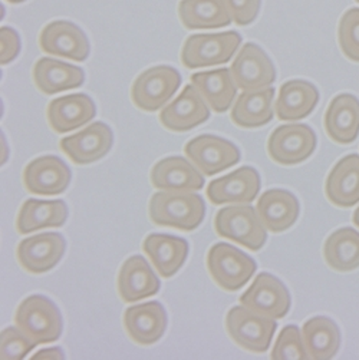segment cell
<instances>
[{"label":"cell","mask_w":359,"mask_h":360,"mask_svg":"<svg viewBox=\"0 0 359 360\" xmlns=\"http://www.w3.org/2000/svg\"><path fill=\"white\" fill-rule=\"evenodd\" d=\"M302 338L309 359L329 360L341 346V332L336 323L325 316L309 319L302 328Z\"/></svg>","instance_id":"32"},{"label":"cell","mask_w":359,"mask_h":360,"mask_svg":"<svg viewBox=\"0 0 359 360\" xmlns=\"http://www.w3.org/2000/svg\"><path fill=\"white\" fill-rule=\"evenodd\" d=\"M273 360L282 359H306L308 353L305 349L303 338L299 332V328L289 325L282 329L273 349L270 353Z\"/></svg>","instance_id":"35"},{"label":"cell","mask_w":359,"mask_h":360,"mask_svg":"<svg viewBox=\"0 0 359 360\" xmlns=\"http://www.w3.org/2000/svg\"><path fill=\"white\" fill-rule=\"evenodd\" d=\"M25 188L38 195H58L66 191L72 171L56 155H44L30 161L22 174Z\"/></svg>","instance_id":"15"},{"label":"cell","mask_w":359,"mask_h":360,"mask_svg":"<svg viewBox=\"0 0 359 360\" xmlns=\"http://www.w3.org/2000/svg\"><path fill=\"white\" fill-rule=\"evenodd\" d=\"M319 102L316 86L303 79L287 81L276 99V115L282 121H299L312 114Z\"/></svg>","instance_id":"27"},{"label":"cell","mask_w":359,"mask_h":360,"mask_svg":"<svg viewBox=\"0 0 359 360\" xmlns=\"http://www.w3.org/2000/svg\"><path fill=\"white\" fill-rule=\"evenodd\" d=\"M184 154L206 176L219 174L240 161V151L233 142L208 134L187 142Z\"/></svg>","instance_id":"10"},{"label":"cell","mask_w":359,"mask_h":360,"mask_svg":"<svg viewBox=\"0 0 359 360\" xmlns=\"http://www.w3.org/2000/svg\"><path fill=\"white\" fill-rule=\"evenodd\" d=\"M191 84L204 98L210 110L218 114L229 110L236 99L239 89L233 81L230 69L227 68L193 74Z\"/></svg>","instance_id":"29"},{"label":"cell","mask_w":359,"mask_h":360,"mask_svg":"<svg viewBox=\"0 0 359 360\" xmlns=\"http://www.w3.org/2000/svg\"><path fill=\"white\" fill-rule=\"evenodd\" d=\"M325 194L341 208L359 202V154L346 155L334 165L327 178Z\"/></svg>","instance_id":"26"},{"label":"cell","mask_w":359,"mask_h":360,"mask_svg":"<svg viewBox=\"0 0 359 360\" xmlns=\"http://www.w3.org/2000/svg\"><path fill=\"white\" fill-rule=\"evenodd\" d=\"M180 72L167 65H160L144 70L137 77L131 88V99L138 110L156 112L167 105L182 86Z\"/></svg>","instance_id":"6"},{"label":"cell","mask_w":359,"mask_h":360,"mask_svg":"<svg viewBox=\"0 0 359 360\" xmlns=\"http://www.w3.org/2000/svg\"><path fill=\"white\" fill-rule=\"evenodd\" d=\"M240 45L241 36L234 30L193 34L183 45L182 63L187 69L223 65L234 56Z\"/></svg>","instance_id":"5"},{"label":"cell","mask_w":359,"mask_h":360,"mask_svg":"<svg viewBox=\"0 0 359 360\" xmlns=\"http://www.w3.org/2000/svg\"><path fill=\"white\" fill-rule=\"evenodd\" d=\"M338 42L342 53L359 63V8H351L341 16Z\"/></svg>","instance_id":"34"},{"label":"cell","mask_w":359,"mask_h":360,"mask_svg":"<svg viewBox=\"0 0 359 360\" xmlns=\"http://www.w3.org/2000/svg\"><path fill=\"white\" fill-rule=\"evenodd\" d=\"M36 346L38 345L32 342L18 326L6 328L0 335V353L4 360L25 359Z\"/></svg>","instance_id":"36"},{"label":"cell","mask_w":359,"mask_h":360,"mask_svg":"<svg viewBox=\"0 0 359 360\" xmlns=\"http://www.w3.org/2000/svg\"><path fill=\"white\" fill-rule=\"evenodd\" d=\"M178 18L190 30L218 29L233 22L225 0H182L178 4Z\"/></svg>","instance_id":"31"},{"label":"cell","mask_w":359,"mask_h":360,"mask_svg":"<svg viewBox=\"0 0 359 360\" xmlns=\"http://www.w3.org/2000/svg\"><path fill=\"white\" fill-rule=\"evenodd\" d=\"M15 325L36 345L56 342L63 330L58 306L46 296L26 297L15 313Z\"/></svg>","instance_id":"2"},{"label":"cell","mask_w":359,"mask_h":360,"mask_svg":"<svg viewBox=\"0 0 359 360\" xmlns=\"http://www.w3.org/2000/svg\"><path fill=\"white\" fill-rule=\"evenodd\" d=\"M63 359L65 354L59 347H52V349H44L41 352H38L36 354H33V359Z\"/></svg>","instance_id":"39"},{"label":"cell","mask_w":359,"mask_h":360,"mask_svg":"<svg viewBox=\"0 0 359 360\" xmlns=\"http://www.w3.org/2000/svg\"><path fill=\"white\" fill-rule=\"evenodd\" d=\"M240 304L258 314L279 320L289 313L292 299L287 287L277 277L260 273L240 296Z\"/></svg>","instance_id":"9"},{"label":"cell","mask_w":359,"mask_h":360,"mask_svg":"<svg viewBox=\"0 0 359 360\" xmlns=\"http://www.w3.org/2000/svg\"><path fill=\"white\" fill-rule=\"evenodd\" d=\"M96 115L94 99L87 94H74L56 98L49 102L46 110L48 124L56 134L75 131Z\"/></svg>","instance_id":"20"},{"label":"cell","mask_w":359,"mask_h":360,"mask_svg":"<svg viewBox=\"0 0 359 360\" xmlns=\"http://www.w3.org/2000/svg\"><path fill=\"white\" fill-rule=\"evenodd\" d=\"M151 184L161 191L196 193L206 184L200 169L183 157H167L158 161L150 174Z\"/></svg>","instance_id":"19"},{"label":"cell","mask_w":359,"mask_h":360,"mask_svg":"<svg viewBox=\"0 0 359 360\" xmlns=\"http://www.w3.org/2000/svg\"><path fill=\"white\" fill-rule=\"evenodd\" d=\"M316 134L305 124H287L277 127L269 136L267 154L280 165H298L308 160L316 150Z\"/></svg>","instance_id":"8"},{"label":"cell","mask_w":359,"mask_h":360,"mask_svg":"<svg viewBox=\"0 0 359 360\" xmlns=\"http://www.w3.org/2000/svg\"><path fill=\"white\" fill-rule=\"evenodd\" d=\"M225 2L233 22L237 26H247L258 18L262 0H225Z\"/></svg>","instance_id":"37"},{"label":"cell","mask_w":359,"mask_h":360,"mask_svg":"<svg viewBox=\"0 0 359 360\" xmlns=\"http://www.w3.org/2000/svg\"><path fill=\"white\" fill-rule=\"evenodd\" d=\"M256 211L266 230L279 234L289 230L298 221L301 205L291 191L272 188L260 195Z\"/></svg>","instance_id":"22"},{"label":"cell","mask_w":359,"mask_h":360,"mask_svg":"<svg viewBox=\"0 0 359 360\" xmlns=\"http://www.w3.org/2000/svg\"><path fill=\"white\" fill-rule=\"evenodd\" d=\"M277 328L273 319L258 314L244 306H234L226 316V330L230 339L241 349L265 353L272 343Z\"/></svg>","instance_id":"7"},{"label":"cell","mask_w":359,"mask_h":360,"mask_svg":"<svg viewBox=\"0 0 359 360\" xmlns=\"http://www.w3.org/2000/svg\"><path fill=\"white\" fill-rule=\"evenodd\" d=\"M6 2L11 4V5H19V4L25 2V0H6Z\"/></svg>","instance_id":"41"},{"label":"cell","mask_w":359,"mask_h":360,"mask_svg":"<svg viewBox=\"0 0 359 360\" xmlns=\"http://www.w3.org/2000/svg\"><path fill=\"white\" fill-rule=\"evenodd\" d=\"M355 2H356V4H358V5H359V0H355Z\"/></svg>","instance_id":"42"},{"label":"cell","mask_w":359,"mask_h":360,"mask_svg":"<svg viewBox=\"0 0 359 360\" xmlns=\"http://www.w3.org/2000/svg\"><path fill=\"white\" fill-rule=\"evenodd\" d=\"M273 98V86L259 91H243L232 108V121L246 129L267 125L275 115Z\"/></svg>","instance_id":"28"},{"label":"cell","mask_w":359,"mask_h":360,"mask_svg":"<svg viewBox=\"0 0 359 360\" xmlns=\"http://www.w3.org/2000/svg\"><path fill=\"white\" fill-rule=\"evenodd\" d=\"M160 278L142 256H132L120 269L117 289L124 303H137L160 292Z\"/></svg>","instance_id":"21"},{"label":"cell","mask_w":359,"mask_h":360,"mask_svg":"<svg viewBox=\"0 0 359 360\" xmlns=\"http://www.w3.org/2000/svg\"><path fill=\"white\" fill-rule=\"evenodd\" d=\"M144 253L163 278H170L182 269L189 257V241L170 234H150L142 244Z\"/></svg>","instance_id":"24"},{"label":"cell","mask_w":359,"mask_h":360,"mask_svg":"<svg viewBox=\"0 0 359 360\" xmlns=\"http://www.w3.org/2000/svg\"><path fill=\"white\" fill-rule=\"evenodd\" d=\"M114 143L113 129L105 122H94L75 135L59 141V148L77 165H89L103 158Z\"/></svg>","instance_id":"12"},{"label":"cell","mask_w":359,"mask_h":360,"mask_svg":"<svg viewBox=\"0 0 359 360\" xmlns=\"http://www.w3.org/2000/svg\"><path fill=\"white\" fill-rule=\"evenodd\" d=\"M260 175L253 167H240L236 171L220 176L207 187V197L214 205L250 204L260 191Z\"/></svg>","instance_id":"14"},{"label":"cell","mask_w":359,"mask_h":360,"mask_svg":"<svg viewBox=\"0 0 359 360\" xmlns=\"http://www.w3.org/2000/svg\"><path fill=\"white\" fill-rule=\"evenodd\" d=\"M256 262L232 244L218 243L207 253V270L225 292H239L256 273Z\"/></svg>","instance_id":"4"},{"label":"cell","mask_w":359,"mask_h":360,"mask_svg":"<svg viewBox=\"0 0 359 360\" xmlns=\"http://www.w3.org/2000/svg\"><path fill=\"white\" fill-rule=\"evenodd\" d=\"M33 82L42 94L55 95L84 85V69L52 58H41L32 69Z\"/></svg>","instance_id":"23"},{"label":"cell","mask_w":359,"mask_h":360,"mask_svg":"<svg viewBox=\"0 0 359 360\" xmlns=\"http://www.w3.org/2000/svg\"><path fill=\"white\" fill-rule=\"evenodd\" d=\"M167 311L160 302L131 306L124 313V329L130 339L139 346L157 343L167 330Z\"/></svg>","instance_id":"18"},{"label":"cell","mask_w":359,"mask_h":360,"mask_svg":"<svg viewBox=\"0 0 359 360\" xmlns=\"http://www.w3.org/2000/svg\"><path fill=\"white\" fill-rule=\"evenodd\" d=\"M20 53L19 33L11 26L0 27V62L8 65Z\"/></svg>","instance_id":"38"},{"label":"cell","mask_w":359,"mask_h":360,"mask_svg":"<svg viewBox=\"0 0 359 360\" xmlns=\"http://www.w3.org/2000/svg\"><path fill=\"white\" fill-rule=\"evenodd\" d=\"M215 234L229 238L251 251H259L267 240L256 208L250 204H234L218 211L214 217Z\"/></svg>","instance_id":"3"},{"label":"cell","mask_w":359,"mask_h":360,"mask_svg":"<svg viewBox=\"0 0 359 360\" xmlns=\"http://www.w3.org/2000/svg\"><path fill=\"white\" fill-rule=\"evenodd\" d=\"M210 118V106L196 89L187 85L170 105L164 106L160 112V122L164 128L172 132H187Z\"/></svg>","instance_id":"17"},{"label":"cell","mask_w":359,"mask_h":360,"mask_svg":"<svg viewBox=\"0 0 359 360\" xmlns=\"http://www.w3.org/2000/svg\"><path fill=\"white\" fill-rule=\"evenodd\" d=\"M323 259L335 271L359 269V233L351 227L334 231L323 245Z\"/></svg>","instance_id":"33"},{"label":"cell","mask_w":359,"mask_h":360,"mask_svg":"<svg viewBox=\"0 0 359 360\" xmlns=\"http://www.w3.org/2000/svg\"><path fill=\"white\" fill-rule=\"evenodd\" d=\"M68 220V205L62 200H26L18 214L19 234H32L42 229L62 227Z\"/></svg>","instance_id":"30"},{"label":"cell","mask_w":359,"mask_h":360,"mask_svg":"<svg viewBox=\"0 0 359 360\" xmlns=\"http://www.w3.org/2000/svg\"><path fill=\"white\" fill-rule=\"evenodd\" d=\"M150 220L161 227L193 231L206 217V202L196 193H156L149 202Z\"/></svg>","instance_id":"1"},{"label":"cell","mask_w":359,"mask_h":360,"mask_svg":"<svg viewBox=\"0 0 359 360\" xmlns=\"http://www.w3.org/2000/svg\"><path fill=\"white\" fill-rule=\"evenodd\" d=\"M352 220H353V224L359 229V207L353 211V217H352Z\"/></svg>","instance_id":"40"},{"label":"cell","mask_w":359,"mask_h":360,"mask_svg":"<svg viewBox=\"0 0 359 360\" xmlns=\"http://www.w3.org/2000/svg\"><path fill=\"white\" fill-rule=\"evenodd\" d=\"M66 243L59 233H42L22 240L16 248V257L22 269L32 274L52 270L63 257Z\"/></svg>","instance_id":"16"},{"label":"cell","mask_w":359,"mask_h":360,"mask_svg":"<svg viewBox=\"0 0 359 360\" xmlns=\"http://www.w3.org/2000/svg\"><path fill=\"white\" fill-rule=\"evenodd\" d=\"M323 127L336 143L355 142L359 135V99L352 94L336 95L323 117Z\"/></svg>","instance_id":"25"},{"label":"cell","mask_w":359,"mask_h":360,"mask_svg":"<svg viewBox=\"0 0 359 360\" xmlns=\"http://www.w3.org/2000/svg\"><path fill=\"white\" fill-rule=\"evenodd\" d=\"M234 84L241 91H259L276 81V68L269 55L256 44H246L230 68Z\"/></svg>","instance_id":"11"},{"label":"cell","mask_w":359,"mask_h":360,"mask_svg":"<svg viewBox=\"0 0 359 360\" xmlns=\"http://www.w3.org/2000/svg\"><path fill=\"white\" fill-rule=\"evenodd\" d=\"M42 52L75 62H84L89 56L91 45L85 32L68 20L48 23L39 36Z\"/></svg>","instance_id":"13"}]
</instances>
